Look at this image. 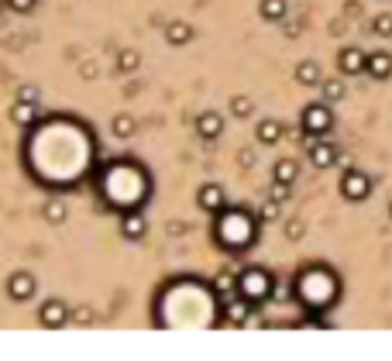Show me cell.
I'll use <instances>...</instances> for the list:
<instances>
[{
	"label": "cell",
	"mask_w": 392,
	"mask_h": 361,
	"mask_svg": "<svg viewBox=\"0 0 392 361\" xmlns=\"http://www.w3.org/2000/svg\"><path fill=\"white\" fill-rule=\"evenodd\" d=\"M121 69H124V73L138 69V52H121Z\"/></svg>",
	"instance_id": "cell-27"
},
{
	"label": "cell",
	"mask_w": 392,
	"mask_h": 361,
	"mask_svg": "<svg viewBox=\"0 0 392 361\" xmlns=\"http://www.w3.org/2000/svg\"><path fill=\"white\" fill-rule=\"evenodd\" d=\"M283 138V124L279 121H261L259 124V141L261 145H275Z\"/></svg>",
	"instance_id": "cell-19"
},
{
	"label": "cell",
	"mask_w": 392,
	"mask_h": 361,
	"mask_svg": "<svg viewBox=\"0 0 392 361\" xmlns=\"http://www.w3.org/2000/svg\"><path fill=\"white\" fill-rule=\"evenodd\" d=\"M217 237H220L227 248H244V244L255 237V224H251V217H248L244 210H231V213L220 217Z\"/></svg>",
	"instance_id": "cell-2"
},
{
	"label": "cell",
	"mask_w": 392,
	"mask_h": 361,
	"mask_svg": "<svg viewBox=\"0 0 392 361\" xmlns=\"http://www.w3.org/2000/svg\"><path fill=\"white\" fill-rule=\"evenodd\" d=\"M334 124V114H331V103L320 100V103H310L303 110V131L307 134H327Z\"/></svg>",
	"instance_id": "cell-4"
},
{
	"label": "cell",
	"mask_w": 392,
	"mask_h": 361,
	"mask_svg": "<svg viewBox=\"0 0 392 361\" xmlns=\"http://www.w3.org/2000/svg\"><path fill=\"white\" fill-rule=\"evenodd\" d=\"M389 217H392V203H389Z\"/></svg>",
	"instance_id": "cell-32"
},
{
	"label": "cell",
	"mask_w": 392,
	"mask_h": 361,
	"mask_svg": "<svg viewBox=\"0 0 392 361\" xmlns=\"http://www.w3.org/2000/svg\"><path fill=\"white\" fill-rule=\"evenodd\" d=\"M320 86H323V100L327 103L344 100V83H338V79H323Z\"/></svg>",
	"instance_id": "cell-21"
},
{
	"label": "cell",
	"mask_w": 392,
	"mask_h": 361,
	"mask_svg": "<svg viewBox=\"0 0 392 361\" xmlns=\"http://www.w3.org/2000/svg\"><path fill=\"white\" fill-rule=\"evenodd\" d=\"M338 292V279L327 268H307L299 279V296L307 300V307H327Z\"/></svg>",
	"instance_id": "cell-1"
},
{
	"label": "cell",
	"mask_w": 392,
	"mask_h": 361,
	"mask_svg": "<svg viewBox=\"0 0 392 361\" xmlns=\"http://www.w3.org/2000/svg\"><path fill=\"white\" fill-rule=\"evenodd\" d=\"M272 200L286 203V200H289V186H286V182H275V186H272Z\"/></svg>",
	"instance_id": "cell-28"
},
{
	"label": "cell",
	"mask_w": 392,
	"mask_h": 361,
	"mask_svg": "<svg viewBox=\"0 0 392 361\" xmlns=\"http://www.w3.org/2000/svg\"><path fill=\"white\" fill-rule=\"evenodd\" d=\"M7 292H11V300H18V303H25L35 296V279L28 276V272H18V276H11V283H7Z\"/></svg>",
	"instance_id": "cell-8"
},
{
	"label": "cell",
	"mask_w": 392,
	"mask_h": 361,
	"mask_svg": "<svg viewBox=\"0 0 392 361\" xmlns=\"http://www.w3.org/2000/svg\"><path fill=\"white\" fill-rule=\"evenodd\" d=\"M231 110H234V117H248V114H251V100H248V97H234V100H231Z\"/></svg>",
	"instance_id": "cell-26"
},
{
	"label": "cell",
	"mask_w": 392,
	"mask_h": 361,
	"mask_svg": "<svg viewBox=\"0 0 392 361\" xmlns=\"http://www.w3.org/2000/svg\"><path fill=\"white\" fill-rule=\"evenodd\" d=\"M338 62H340V73H344V76H358V73H368V55L362 49H344Z\"/></svg>",
	"instance_id": "cell-6"
},
{
	"label": "cell",
	"mask_w": 392,
	"mask_h": 361,
	"mask_svg": "<svg viewBox=\"0 0 392 361\" xmlns=\"http://www.w3.org/2000/svg\"><path fill=\"white\" fill-rule=\"evenodd\" d=\"M14 124H21V128H31L35 124V117H38V110H35V103L31 100H18V107H14Z\"/></svg>",
	"instance_id": "cell-15"
},
{
	"label": "cell",
	"mask_w": 392,
	"mask_h": 361,
	"mask_svg": "<svg viewBox=\"0 0 392 361\" xmlns=\"http://www.w3.org/2000/svg\"><path fill=\"white\" fill-rule=\"evenodd\" d=\"M38 320H42L45 327H62V324L69 320V313H66V303H62V300H49V303L42 307V313H38Z\"/></svg>",
	"instance_id": "cell-9"
},
{
	"label": "cell",
	"mask_w": 392,
	"mask_h": 361,
	"mask_svg": "<svg viewBox=\"0 0 392 361\" xmlns=\"http://www.w3.org/2000/svg\"><path fill=\"white\" fill-rule=\"evenodd\" d=\"M131 131H134V121H131L128 114H121V117H114V138H131Z\"/></svg>",
	"instance_id": "cell-22"
},
{
	"label": "cell",
	"mask_w": 392,
	"mask_h": 361,
	"mask_svg": "<svg viewBox=\"0 0 392 361\" xmlns=\"http://www.w3.org/2000/svg\"><path fill=\"white\" fill-rule=\"evenodd\" d=\"M307 152H310V162H314L316 169H327V165H334V162H338V148H334L331 141H320V138H316Z\"/></svg>",
	"instance_id": "cell-7"
},
{
	"label": "cell",
	"mask_w": 392,
	"mask_h": 361,
	"mask_svg": "<svg viewBox=\"0 0 392 361\" xmlns=\"http://www.w3.org/2000/svg\"><path fill=\"white\" fill-rule=\"evenodd\" d=\"M45 217H49L52 224H59V220H66V206L59 203V200H52V203L45 206Z\"/></svg>",
	"instance_id": "cell-25"
},
{
	"label": "cell",
	"mask_w": 392,
	"mask_h": 361,
	"mask_svg": "<svg viewBox=\"0 0 392 361\" xmlns=\"http://www.w3.org/2000/svg\"><path fill=\"white\" fill-rule=\"evenodd\" d=\"M296 83H303V86H320V83H323L320 66H316V62H299V66H296Z\"/></svg>",
	"instance_id": "cell-14"
},
{
	"label": "cell",
	"mask_w": 392,
	"mask_h": 361,
	"mask_svg": "<svg viewBox=\"0 0 392 361\" xmlns=\"http://www.w3.org/2000/svg\"><path fill=\"white\" fill-rule=\"evenodd\" d=\"M261 18L265 21H279L283 14H286V0H261Z\"/></svg>",
	"instance_id": "cell-20"
},
{
	"label": "cell",
	"mask_w": 392,
	"mask_h": 361,
	"mask_svg": "<svg viewBox=\"0 0 392 361\" xmlns=\"http://www.w3.org/2000/svg\"><path fill=\"white\" fill-rule=\"evenodd\" d=\"M217 289H220V292H231V289H234V279H220Z\"/></svg>",
	"instance_id": "cell-31"
},
{
	"label": "cell",
	"mask_w": 392,
	"mask_h": 361,
	"mask_svg": "<svg viewBox=\"0 0 392 361\" xmlns=\"http://www.w3.org/2000/svg\"><path fill=\"white\" fill-rule=\"evenodd\" d=\"M340 193L348 200H365L368 193H372V179H368L365 172H358V169H348L344 179H340Z\"/></svg>",
	"instance_id": "cell-5"
},
{
	"label": "cell",
	"mask_w": 392,
	"mask_h": 361,
	"mask_svg": "<svg viewBox=\"0 0 392 361\" xmlns=\"http://www.w3.org/2000/svg\"><path fill=\"white\" fill-rule=\"evenodd\" d=\"M11 4V11H18V14H28L31 7H35V0H7Z\"/></svg>",
	"instance_id": "cell-29"
},
{
	"label": "cell",
	"mask_w": 392,
	"mask_h": 361,
	"mask_svg": "<svg viewBox=\"0 0 392 361\" xmlns=\"http://www.w3.org/2000/svg\"><path fill=\"white\" fill-rule=\"evenodd\" d=\"M196 131H200V138L213 141V138L224 131V117H220L217 110H203V114H200V121H196Z\"/></svg>",
	"instance_id": "cell-10"
},
{
	"label": "cell",
	"mask_w": 392,
	"mask_h": 361,
	"mask_svg": "<svg viewBox=\"0 0 392 361\" xmlns=\"http://www.w3.org/2000/svg\"><path fill=\"white\" fill-rule=\"evenodd\" d=\"M372 28H375V35H382V38H392V14H379V18L372 21Z\"/></svg>",
	"instance_id": "cell-24"
},
{
	"label": "cell",
	"mask_w": 392,
	"mask_h": 361,
	"mask_svg": "<svg viewBox=\"0 0 392 361\" xmlns=\"http://www.w3.org/2000/svg\"><path fill=\"white\" fill-rule=\"evenodd\" d=\"M286 234H289V237H299V234H303V224H299V220H292V224L286 227Z\"/></svg>",
	"instance_id": "cell-30"
},
{
	"label": "cell",
	"mask_w": 392,
	"mask_h": 361,
	"mask_svg": "<svg viewBox=\"0 0 392 361\" xmlns=\"http://www.w3.org/2000/svg\"><path fill=\"white\" fill-rule=\"evenodd\" d=\"M165 38H169L172 45H186V42L193 38V28L186 25V21H172V25L165 28Z\"/></svg>",
	"instance_id": "cell-16"
},
{
	"label": "cell",
	"mask_w": 392,
	"mask_h": 361,
	"mask_svg": "<svg viewBox=\"0 0 392 361\" xmlns=\"http://www.w3.org/2000/svg\"><path fill=\"white\" fill-rule=\"evenodd\" d=\"M200 206L210 210V213L224 210V189H220V186H203V189H200Z\"/></svg>",
	"instance_id": "cell-13"
},
{
	"label": "cell",
	"mask_w": 392,
	"mask_h": 361,
	"mask_svg": "<svg viewBox=\"0 0 392 361\" xmlns=\"http://www.w3.org/2000/svg\"><path fill=\"white\" fill-rule=\"evenodd\" d=\"M121 234H124V237H131V241L145 237V220H141L138 213H128V217L121 220Z\"/></svg>",
	"instance_id": "cell-18"
},
{
	"label": "cell",
	"mask_w": 392,
	"mask_h": 361,
	"mask_svg": "<svg viewBox=\"0 0 392 361\" xmlns=\"http://www.w3.org/2000/svg\"><path fill=\"white\" fill-rule=\"evenodd\" d=\"M237 292H241L244 300H251V303H261V300H268V292H272V276L261 272V268H248V272H241V279H237Z\"/></svg>",
	"instance_id": "cell-3"
},
{
	"label": "cell",
	"mask_w": 392,
	"mask_h": 361,
	"mask_svg": "<svg viewBox=\"0 0 392 361\" xmlns=\"http://www.w3.org/2000/svg\"><path fill=\"white\" fill-rule=\"evenodd\" d=\"M279 213H283V203H279V200H265L259 210L261 220H279Z\"/></svg>",
	"instance_id": "cell-23"
},
{
	"label": "cell",
	"mask_w": 392,
	"mask_h": 361,
	"mask_svg": "<svg viewBox=\"0 0 392 361\" xmlns=\"http://www.w3.org/2000/svg\"><path fill=\"white\" fill-rule=\"evenodd\" d=\"M296 176H299V165H296L292 158L275 162V182H286V186H292V182H296Z\"/></svg>",
	"instance_id": "cell-17"
},
{
	"label": "cell",
	"mask_w": 392,
	"mask_h": 361,
	"mask_svg": "<svg viewBox=\"0 0 392 361\" xmlns=\"http://www.w3.org/2000/svg\"><path fill=\"white\" fill-rule=\"evenodd\" d=\"M368 73L375 79L392 76V55L389 52H372V55H368Z\"/></svg>",
	"instance_id": "cell-11"
},
{
	"label": "cell",
	"mask_w": 392,
	"mask_h": 361,
	"mask_svg": "<svg viewBox=\"0 0 392 361\" xmlns=\"http://www.w3.org/2000/svg\"><path fill=\"white\" fill-rule=\"evenodd\" d=\"M248 307H251V300H248V303H241V300H227V303H224V320H227V324H234V327L248 324Z\"/></svg>",
	"instance_id": "cell-12"
}]
</instances>
